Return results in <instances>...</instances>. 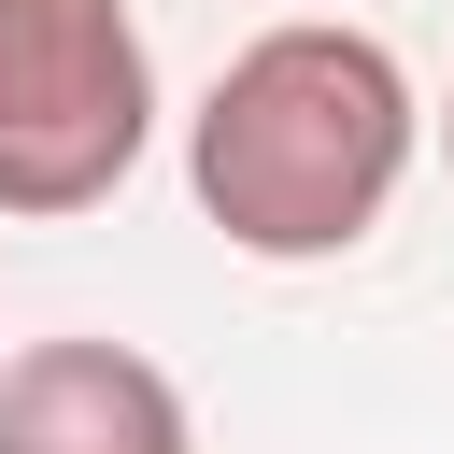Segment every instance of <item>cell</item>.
<instances>
[{
    "label": "cell",
    "instance_id": "1",
    "mask_svg": "<svg viewBox=\"0 0 454 454\" xmlns=\"http://www.w3.org/2000/svg\"><path fill=\"white\" fill-rule=\"evenodd\" d=\"M411 142H426L411 71H397L369 28H340V14H284V28H255V43L213 71V99L184 114V184H199V213H213L241 255L326 270V255H355V241L397 213Z\"/></svg>",
    "mask_w": 454,
    "mask_h": 454
},
{
    "label": "cell",
    "instance_id": "2",
    "mask_svg": "<svg viewBox=\"0 0 454 454\" xmlns=\"http://www.w3.org/2000/svg\"><path fill=\"white\" fill-rule=\"evenodd\" d=\"M156 142V57L128 0H0V227L99 213Z\"/></svg>",
    "mask_w": 454,
    "mask_h": 454
},
{
    "label": "cell",
    "instance_id": "3",
    "mask_svg": "<svg viewBox=\"0 0 454 454\" xmlns=\"http://www.w3.org/2000/svg\"><path fill=\"white\" fill-rule=\"evenodd\" d=\"M0 454H199V411L142 340H28L0 355Z\"/></svg>",
    "mask_w": 454,
    "mask_h": 454
},
{
    "label": "cell",
    "instance_id": "4",
    "mask_svg": "<svg viewBox=\"0 0 454 454\" xmlns=\"http://www.w3.org/2000/svg\"><path fill=\"white\" fill-rule=\"evenodd\" d=\"M440 170H454V99H440Z\"/></svg>",
    "mask_w": 454,
    "mask_h": 454
},
{
    "label": "cell",
    "instance_id": "5",
    "mask_svg": "<svg viewBox=\"0 0 454 454\" xmlns=\"http://www.w3.org/2000/svg\"><path fill=\"white\" fill-rule=\"evenodd\" d=\"M298 14H326V0H298Z\"/></svg>",
    "mask_w": 454,
    "mask_h": 454
}]
</instances>
